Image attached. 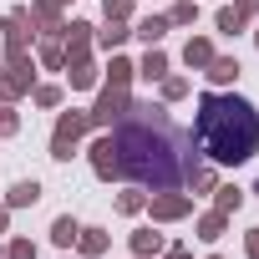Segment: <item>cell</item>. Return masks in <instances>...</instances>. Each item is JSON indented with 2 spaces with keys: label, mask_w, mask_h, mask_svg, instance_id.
<instances>
[{
  "label": "cell",
  "mask_w": 259,
  "mask_h": 259,
  "mask_svg": "<svg viewBox=\"0 0 259 259\" xmlns=\"http://www.w3.org/2000/svg\"><path fill=\"white\" fill-rule=\"evenodd\" d=\"M198 143L219 163H244L259 148V117H254V107L239 102V97L208 92L198 102Z\"/></svg>",
  "instance_id": "6da1fadb"
}]
</instances>
